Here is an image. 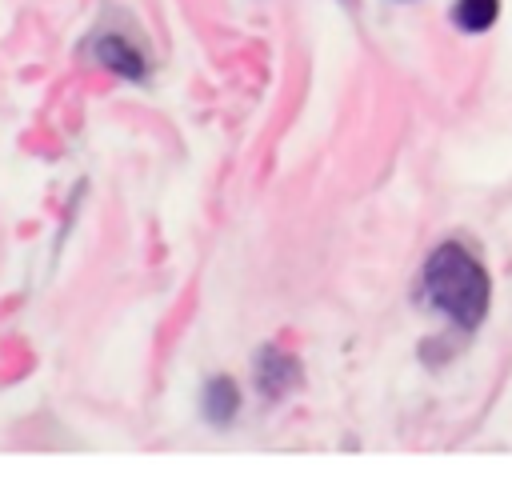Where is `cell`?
<instances>
[{
  "label": "cell",
  "mask_w": 512,
  "mask_h": 504,
  "mask_svg": "<svg viewBox=\"0 0 512 504\" xmlns=\"http://www.w3.org/2000/svg\"><path fill=\"white\" fill-rule=\"evenodd\" d=\"M424 288L432 304L456 324L476 328L488 312V272L460 244H440L424 264Z\"/></svg>",
  "instance_id": "1"
},
{
  "label": "cell",
  "mask_w": 512,
  "mask_h": 504,
  "mask_svg": "<svg viewBox=\"0 0 512 504\" xmlns=\"http://www.w3.org/2000/svg\"><path fill=\"white\" fill-rule=\"evenodd\" d=\"M296 380H300V364L288 352H280V348H264L260 352V360H256V384H260V392L284 396Z\"/></svg>",
  "instance_id": "2"
},
{
  "label": "cell",
  "mask_w": 512,
  "mask_h": 504,
  "mask_svg": "<svg viewBox=\"0 0 512 504\" xmlns=\"http://www.w3.org/2000/svg\"><path fill=\"white\" fill-rule=\"evenodd\" d=\"M96 60L112 72H120L124 80H140L144 76V56L132 48V40L124 36H100L96 40Z\"/></svg>",
  "instance_id": "3"
},
{
  "label": "cell",
  "mask_w": 512,
  "mask_h": 504,
  "mask_svg": "<svg viewBox=\"0 0 512 504\" xmlns=\"http://www.w3.org/2000/svg\"><path fill=\"white\" fill-rule=\"evenodd\" d=\"M236 408H240V392H236V384H232L228 376L208 380V388H204V416H208L212 424L224 428V424H232Z\"/></svg>",
  "instance_id": "4"
},
{
  "label": "cell",
  "mask_w": 512,
  "mask_h": 504,
  "mask_svg": "<svg viewBox=\"0 0 512 504\" xmlns=\"http://www.w3.org/2000/svg\"><path fill=\"white\" fill-rule=\"evenodd\" d=\"M500 16V0H456L452 4V20L464 32H488Z\"/></svg>",
  "instance_id": "5"
}]
</instances>
